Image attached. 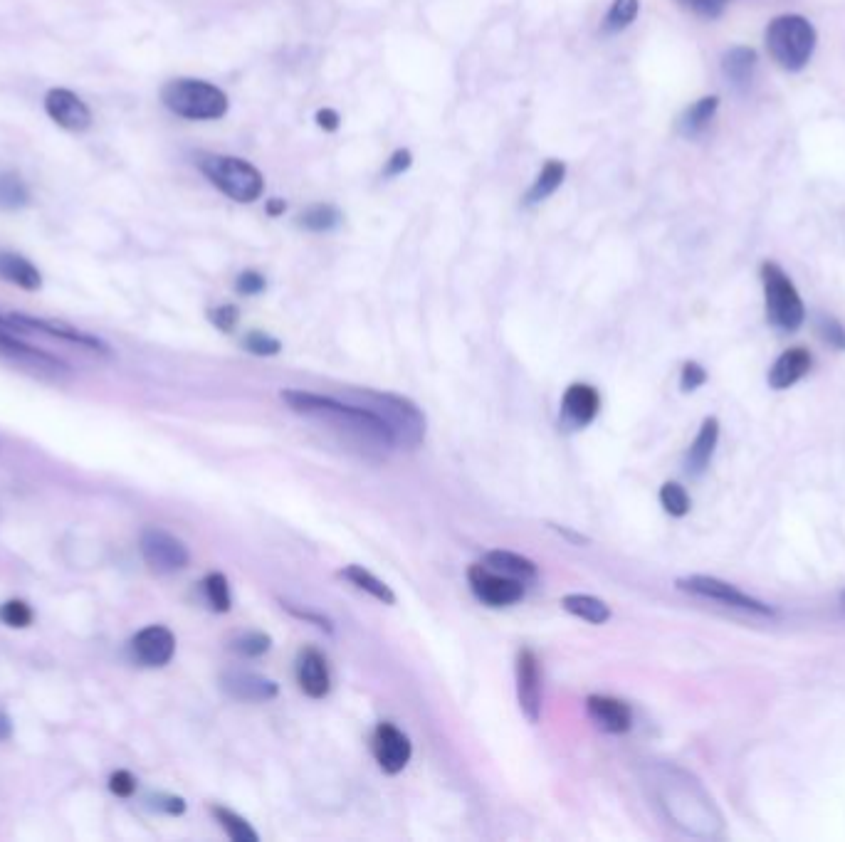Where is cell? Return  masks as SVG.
I'll use <instances>...</instances> for the list:
<instances>
[{
	"mask_svg": "<svg viewBox=\"0 0 845 842\" xmlns=\"http://www.w3.org/2000/svg\"><path fill=\"white\" fill-rule=\"evenodd\" d=\"M109 791L114 793V796H119V798H129V796H134V791H136V778L131 776L129 771H114L112 773V778H109Z\"/></svg>",
	"mask_w": 845,
	"mask_h": 842,
	"instance_id": "42",
	"label": "cell"
},
{
	"mask_svg": "<svg viewBox=\"0 0 845 842\" xmlns=\"http://www.w3.org/2000/svg\"><path fill=\"white\" fill-rule=\"evenodd\" d=\"M705 381H707V371L700 366V363L687 361L685 366H682V376H680L682 391H687V393L697 391V388H700Z\"/></svg>",
	"mask_w": 845,
	"mask_h": 842,
	"instance_id": "41",
	"label": "cell"
},
{
	"mask_svg": "<svg viewBox=\"0 0 845 842\" xmlns=\"http://www.w3.org/2000/svg\"><path fill=\"white\" fill-rule=\"evenodd\" d=\"M719 438V423L717 418H705L700 433H697L695 442L690 445V452H687V467H690L692 475H702L710 465L712 455H715Z\"/></svg>",
	"mask_w": 845,
	"mask_h": 842,
	"instance_id": "22",
	"label": "cell"
},
{
	"mask_svg": "<svg viewBox=\"0 0 845 842\" xmlns=\"http://www.w3.org/2000/svg\"><path fill=\"white\" fill-rule=\"evenodd\" d=\"M339 114L334 109H319L317 112V124L322 126L324 131H337L339 129Z\"/></svg>",
	"mask_w": 845,
	"mask_h": 842,
	"instance_id": "47",
	"label": "cell"
},
{
	"mask_svg": "<svg viewBox=\"0 0 845 842\" xmlns=\"http://www.w3.org/2000/svg\"><path fill=\"white\" fill-rule=\"evenodd\" d=\"M816 28L803 15H779L766 28V50L786 72H799L816 50Z\"/></svg>",
	"mask_w": 845,
	"mask_h": 842,
	"instance_id": "3",
	"label": "cell"
},
{
	"mask_svg": "<svg viewBox=\"0 0 845 842\" xmlns=\"http://www.w3.org/2000/svg\"><path fill=\"white\" fill-rule=\"evenodd\" d=\"M660 504L670 517H685L690 512V497H687L685 487H680L677 482H665L660 487Z\"/></svg>",
	"mask_w": 845,
	"mask_h": 842,
	"instance_id": "34",
	"label": "cell"
},
{
	"mask_svg": "<svg viewBox=\"0 0 845 842\" xmlns=\"http://www.w3.org/2000/svg\"><path fill=\"white\" fill-rule=\"evenodd\" d=\"M719 3H727V0H719Z\"/></svg>",
	"mask_w": 845,
	"mask_h": 842,
	"instance_id": "50",
	"label": "cell"
},
{
	"mask_svg": "<svg viewBox=\"0 0 845 842\" xmlns=\"http://www.w3.org/2000/svg\"><path fill=\"white\" fill-rule=\"evenodd\" d=\"M30 203V191L18 173H0V210H20Z\"/></svg>",
	"mask_w": 845,
	"mask_h": 842,
	"instance_id": "31",
	"label": "cell"
},
{
	"mask_svg": "<svg viewBox=\"0 0 845 842\" xmlns=\"http://www.w3.org/2000/svg\"><path fill=\"white\" fill-rule=\"evenodd\" d=\"M213 815H215V820H218L220 828L228 833L230 840H235V842H257V840H260V835L255 833L253 825H250L248 820L243 818V815L235 813V810L223 808V805H213Z\"/></svg>",
	"mask_w": 845,
	"mask_h": 842,
	"instance_id": "29",
	"label": "cell"
},
{
	"mask_svg": "<svg viewBox=\"0 0 845 842\" xmlns=\"http://www.w3.org/2000/svg\"><path fill=\"white\" fill-rule=\"evenodd\" d=\"M235 289H238L240 294H245V297H253V294H260L262 289H265V277H262L260 272L248 270L238 277Z\"/></svg>",
	"mask_w": 845,
	"mask_h": 842,
	"instance_id": "43",
	"label": "cell"
},
{
	"mask_svg": "<svg viewBox=\"0 0 845 842\" xmlns=\"http://www.w3.org/2000/svg\"><path fill=\"white\" fill-rule=\"evenodd\" d=\"M139 549L151 571L156 573L183 571L191 561L186 544L164 529H146L139 539Z\"/></svg>",
	"mask_w": 845,
	"mask_h": 842,
	"instance_id": "7",
	"label": "cell"
},
{
	"mask_svg": "<svg viewBox=\"0 0 845 842\" xmlns=\"http://www.w3.org/2000/svg\"><path fill=\"white\" fill-rule=\"evenodd\" d=\"M10 734H13V722H10L8 714H5L3 709H0V741L10 739Z\"/></svg>",
	"mask_w": 845,
	"mask_h": 842,
	"instance_id": "48",
	"label": "cell"
},
{
	"mask_svg": "<svg viewBox=\"0 0 845 842\" xmlns=\"http://www.w3.org/2000/svg\"><path fill=\"white\" fill-rule=\"evenodd\" d=\"M517 699L524 717L537 724L542 717V670L537 655L529 647L519 650L517 655Z\"/></svg>",
	"mask_w": 845,
	"mask_h": 842,
	"instance_id": "11",
	"label": "cell"
},
{
	"mask_svg": "<svg viewBox=\"0 0 845 842\" xmlns=\"http://www.w3.org/2000/svg\"><path fill=\"white\" fill-rule=\"evenodd\" d=\"M161 102L169 112L191 121H215L228 114V94L206 80L178 77L161 87Z\"/></svg>",
	"mask_w": 845,
	"mask_h": 842,
	"instance_id": "2",
	"label": "cell"
},
{
	"mask_svg": "<svg viewBox=\"0 0 845 842\" xmlns=\"http://www.w3.org/2000/svg\"><path fill=\"white\" fill-rule=\"evenodd\" d=\"M203 593H206L211 608L218 610V613H228L230 605H233L228 578L223 573H208L206 581H203Z\"/></svg>",
	"mask_w": 845,
	"mask_h": 842,
	"instance_id": "33",
	"label": "cell"
},
{
	"mask_svg": "<svg viewBox=\"0 0 845 842\" xmlns=\"http://www.w3.org/2000/svg\"><path fill=\"white\" fill-rule=\"evenodd\" d=\"M638 10L640 0H613L606 20H603V30H606V33H621V30H626L628 25L635 23Z\"/></svg>",
	"mask_w": 845,
	"mask_h": 842,
	"instance_id": "32",
	"label": "cell"
},
{
	"mask_svg": "<svg viewBox=\"0 0 845 842\" xmlns=\"http://www.w3.org/2000/svg\"><path fill=\"white\" fill-rule=\"evenodd\" d=\"M467 581H470L472 593L490 608H507L524 598V586L519 578L497 576L485 566H470Z\"/></svg>",
	"mask_w": 845,
	"mask_h": 842,
	"instance_id": "9",
	"label": "cell"
},
{
	"mask_svg": "<svg viewBox=\"0 0 845 842\" xmlns=\"http://www.w3.org/2000/svg\"><path fill=\"white\" fill-rule=\"evenodd\" d=\"M717 107H719L717 97L697 99L692 107L685 109V114H682L680 121H677V129H680V134L687 136V139L702 134V131L707 129V124L712 121V117L717 114Z\"/></svg>",
	"mask_w": 845,
	"mask_h": 842,
	"instance_id": "26",
	"label": "cell"
},
{
	"mask_svg": "<svg viewBox=\"0 0 845 842\" xmlns=\"http://www.w3.org/2000/svg\"><path fill=\"white\" fill-rule=\"evenodd\" d=\"M208 317H211L215 329L228 331L230 334V331L238 326L240 312H238V307H233V304H220V307H213L211 312H208Z\"/></svg>",
	"mask_w": 845,
	"mask_h": 842,
	"instance_id": "39",
	"label": "cell"
},
{
	"mask_svg": "<svg viewBox=\"0 0 845 842\" xmlns=\"http://www.w3.org/2000/svg\"><path fill=\"white\" fill-rule=\"evenodd\" d=\"M297 684L307 697L322 699L329 694V687H332V677H329L327 660L319 650L314 647H304L297 655Z\"/></svg>",
	"mask_w": 845,
	"mask_h": 842,
	"instance_id": "16",
	"label": "cell"
},
{
	"mask_svg": "<svg viewBox=\"0 0 845 842\" xmlns=\"http://www.w3.org/2000/svg\"><path fill=\"white\" fill-rule=\"evenodd\" d=\"M677 588H680V591L692 593V596L710 598V601H719V603L729 605V608L749 610V613H757V615H771V613H774V610H771L766 603H761V601H757V598L747 596V593H742V591H739V588H734L732 583L719 581V578H712V576H687V578H680V581H677Z\"/></svg>",
	"mask_w": 845,
	"mask_h": 842,
	"instance_id": "8",
	"label": "cell"
},
{
	"mask_svg": "<svg viewBox=\"0 0 845 842\" xmlns=\"http://www.w3.org/2000/svg\"><path fill=\"white\" fill-rule=\"evenodd\" d=\"M146 801H149V808L159 810V813H166V815L186 813V801H183L181 796H171V793H154V796H149Z\"/></svg>",
	"mask_w": 845,
	"mask_h": 842,
	"instance_id": "38",
	"label": "cell"
},
{
	"mask_svg": "<svg viewBox=\"0 0 845 842\" xmlns=\"http://www.w3.org/2000/svg\"><path fill=\"white\" fill-rule=\"evenodd\" d=\"M371 749H374L376 763L381 766V771L388 773V776L401 773L413 756L411 739L391 722H381L376 726L374 739H371Z\"/></svg>",
	"mask_w": 845,
	"mask_h": 842,
	"instance_id": "10",
	"label": "cell"
},
{
	"mask_svg": "<svg viewBox=\"0 0 845 842\" xmlns=\"http://www.w3.org/2000/svg\"><path fill=\"white\" fill-rule=\"evenodd\" d=\"M245 351L255 356H277L282 351V344L275 339V336L265 334V331H250L243 339Z\"/></svg>",
	"mask_w": 845,
	"mask_h": 842,
	"instance_id": "37",
	"label": "cell"
},
{
	"mask_svg": "<svg viewBox=\"0 0 845 842\" xmlns=\"http://www.w3.org/2000/svg\"><path fill=\"white\" fill-rule=\"evenodd\" d=\"M564 178H566V163L549 159L547 163H544V168H542V173L537 176V181H534L532 188H529L527 203L547 201L551 193H554L556 188L564 183Z\"/></svg>",
	"mask_w": 845,
	"mask_h": 842,
	"instance_id": "28",
	"label": "cell"
},
{
	"mask_svg": "<svg viewBox=\"0 0 845 842\" xmlns=\"http://www.w3.org/2000/svg\"><path fill=\"white\" fill-rule=\"evenodd\" d=\"M282 401L290 405L292 413L324 425L341 438L359 442L366 450L388 452L396 447L391 428L364 405H346L337 398L307 391H282Z\"/></svg>",
	"mask_w": 845,
	"mask_h": 842,
	"instance_id": "1",
	"label": "cell"
},
{
	"mask_svg": "<svg viewBox=\"0 0 845 842\" xmlns=\"http://www.w3.org/2000/svg\"><path fill=\"white\" fill-rule=\"evenodd\" d=\"M230 647H233L240 657H260L272 647V638L265 633H245L240 635V638H235Z\"/></svg>",
	"mask_w": 845,
	"mask_h": 842,
	"instance_id": "35",
	"label": "cell"
},
{
	"mask_svg": "<svg viewBox=\"0 0 845 842\" xmlns=\"http://www.w3.org/2000/svg\"><path fill=\"white\" fill-rule=\"evenodd\" d=\"M561 408H564L566 420L576 428H586L596 420L598 410H601V396L598 391L589 383H574V386L566 388L564 401H561Z\"/></svg>",
	"mask_w": 845,
	"mask_h": 842,
	"instance_id": "19",
	"label": "cell"
},
{
	"mask_svg": "<svg viewBox=\"0 0 845 842\" xmlns=\"http://www.w3.org/2000/svg\"><path fill=\"white\" fill-rule=\"evenodd\" d=\"M341 578H346L349 583H354L359 591H366L369 596H374L376 601L386 603V605H396V593L391 591V588L386 586V583L379 581V578L374 576L371 571H366L364 566H356V563H351V566H346L344 571L339 573Z\"/></svg>",
	"mask_w": 845,
	"mask_h": 842,
	"instance_id": "27",
	"label": "cell"
},
{
	"mask_svg": "<svg viewBox=\"0 0 845 842\" xmlns=\"http://www.w3.org/2000/svg\"><path fill=\"white\" fill-rule=\"evenodd\" d=\"M561 608L591 625H603L611 618V608L601 598L586 596V593H569V596L561 598Z\"/></svg>",
	"mask_w": 845,
	"mask_h": 842,
	"instance_id": "23",
	"label": "cell"
},
{
	"mask_svg": "<svg viewBox=\"0 0 845 842\" xmlns=\"http://www.w3.org/2000/svg\"><path fill=\"white\" fill-rule=\"evenodd\" d=\"M285 201H282V198H270V201H267V215H272V218H277V215H282L285 213Z\"/></svg>",
	"mask_w": 845,
	"mask_h": 842,
	"instance_id": "49",
	"label": "cell"
},
{
	"mask_svg": "<svg viewBox=\"0 0 845 842\" xmlns=\"http://www.w3.org/2000/svg\"><path fill=\"white\" fill-rule=\"evenodd\" d=\"M285 608L290 610L292 615H297V618H302V620H309V623H314L317 625V628H322V630H329V633H332V623H329V618H324V615H317V613H309V610H299V608H295V605H290V603H285Z\"/></svg>",
	"mask_w": 845,
	"mask_h": 842,
	"instance_id": "46",
	"label": "cell"
},
{
	"mask_svg": "<svg viewBox=\"0 0 845 842\" xmlns=\"http://www.w3.org/2000/svg\"><path fill=\"white\" fill-rule=\"evenodd\" d=\"M354 396H359L361 405L379 415L383 423L391 428L396 445H406L413 450V447H418L425 440L428 420H425L423 410L411 398L386 391H354Z\"/></svg>",
	"mask_w": 845,
	"mask_h": 842,
	"instance_id": "4",
	"label": "cell"
},
{
	"mask_svg": "<svg viewBox=\"0 0 845 842\" xmlns=\"http://www.w3.org/2000/svg\"><path fill=\"white\" fill-rule=\"evenodd\" d=\"M45 112L57 126L67 131H87L92 126V109L87 107L80 94L70 89L55 87L45 94Z\"/></svg>",
	"mask_w": 845,
	"mask_h": 842,
	"instance_id": "12",
	"label": "cell"
},
{
	"mask_svg": "<svg viewBox=\"0 0 845 842\" xmlns=\"http://www.w3.org/2000/svg\"><path fill=\"white\" fill-rule=\"evenodd\" d=\"M131 652L146 667L169 665L176 655V638L166 625H149L131 640Z\"/></svg>",
	"mask_w": 845,
	"mask_h": 842,
	"instance_id": "15",
	"label": "cell"
},
{
	"mask_svg": "<svg viewBox=\"0 0 845 842\" xmlns=\"http://www.w3.org/2000/svg\"><path fill=\"white\" fill-rule=\"evenodd\" d=\"M411 163H413L411 151H408V149L393 151L391 159L386 161V168H383V176H388V178L401 176L403 171H408V168H411Z\"/></svg>",
	"mask_w": 845,
	"mask_h": 842,
	"instance_id": "44",
	"label": "cell"
},
{
	"mask_svg": "<svg viewBox=\"0 0 845 842\" xmlns=\"http://www.w3.org/2000/svg\"><path fill=\"white\" fill-rule=\"evenodd\" d=\"M818 334L823 336V341H828L831 346H836V349H845V329L841 321L831 319V317H823L818 321Z\"/></svg>",
	"mask_w": 845,
	"mask_h": 842,
	"instance_id": "40",
	"label": "cell"
},
{
	"mask_svg": "<svg viewBox=\"0 0 845 842\" xmlns=\"http://www.w3.org/2000/svg\"><path fill=\"white\" fill-rule=\"evenodd\" d=\"M485 566L495 568V571H502L505 576L519 578V581H529V578H537V563L524 559V556L514 554V551H487L485 554Z\"/></svg>",
	"mask_w": 845,
	"mask_h": 842,
	"instance_id": "25",
	"label": "cell"
},
{
	"mask_svg": "<svg viewBox=\"0 0 845 842\" xmlns=\"http://www.w3.org/2000/svg\"><path fill=\"white\" fill-rule=\"evenodd\" d=\"M8 324L18 331H40V334L52 336V339L70 341V344L82 346V349L109 354V346L104 344L102 339H97V336H92V334H85V331L75 329V326L65 324V321L38 319V317H28V314H10Z\"/></svg>",
	"mask_w": 845,
	"mask_h": 842,
	"instance_id": "13",
	"label": "cell"
},
{
	"mask_svg": "<svg viewBox=\"0 0 845 842\" xmlns=\"http://www.w3.org/2000/svg\"><path fill=\"white\" fill-rule=\"evenodd\" d=\"M722 70L729 82L742 87V84H747L749 80H752L754 70H757V50L744 47V45L732 47V50L722 57Z\"/></svg>",
	"mask_w": 845,
	"mask_h": 842,
	"instance_id": "24",
	"label": "cell"
},
{
	"mask_svg": "<svg viewBox=\"0 0 845 842\" xmlns=\"http://www.w3.org/2000/svg\"><path fill=\"white\" fill-rule=\"evenodd\" d=\"M811 368V354L806 349H789L774 361L769 371V386L776 391H786L794 383H799Z\"/></svg>",
	"mask_w": 845,
	"mask_h": 842,
	"instance_id": "20",
	"label": "cell"
},
{
	"mask_svg": "<svg viewBox=\"0 0 845 842\" xmlns=\"http://www.w3.org/2000/svg\"><path fill=\"white\" fill-rule=\"evenodd\" d=\"M33 608L25 601H8L0 605V620L8 628H28L33 623Z\"/></svg>",
	"mask_w": 845,
	"mask_h": 842,
	"instance_id": "36",
	"label": "cell"
},
{
	"mask_svg": "<svg viewBox=\"0 0 845 842\" xmlns=\"http://www.w3.org/2000/svg\"><path fill=\"white\" fill-rule=\"evenodd\" d=\"M680 3L700 13L702 18H717L724 8V3H719V0H680Z\"/></svg>",
	"mask_w": 845,
	"mask_h": 842,
	"instance_id": "45",
	"label": "cell"
},
{
	"mask_svg": "<svg viewBox=\"0 0 845 842\" xmlns=\"http://www.w3.org/2000/svg\"><path fill=\"white\" fill-rule=\"evenodd\" d=\"M586 709L589 717L601 726L608 734H626L633 724L631 707L616 697H606V694H591L586 699Z\"/></svg>",
	"mask_w": 845,
	"mask_h": 842,
	"instance_id": "18",
	"label": "cell"
},
{
	"mask_svg": "<svg viewBox=\"0 0 845 842\" xmlns=\"http://www.w3.org/2000/svg\"><path fill=\"white\" fill-rule=\"evenodd\" d=\"M220 687H223L225 694H230L238 702H270V699L277 697V684L267 677L255 675V672H243L233 670L225 672L220 677Z\"/></svg>",
	"mask_w": 845,
	"mask_h": 842,
	"instance_id": "17",
	"label": "cell"
},
{
	"mask_svg": "<svg viewBox=\"0 0 845 842\" xmlns=\"http://www.w3.org/2000/svg\"><path fill=\"white\" fill-rule=\"evenodd\" d=\"M297 220L304 230H312V233H327V230L337 228L341 213L334 208L332 203H317V205H309V208L304 210Z\"/></svg>",
	"mask_w": 845,
	"mask_h": 842,
	"instance_id": "30",
	"label": "cell"
},
{
	"mask_svg": "<svg viewBox=\"0 0 845 842\" xmlns=\"http://www.w3.org/2000/svg\"><path fill=\"white\" fill-rule=\"evenodd\" d=\"M198 168L220 193L233 198L235 203H255L265 191L262 173L253 163L238 159V156L201 154L198 156Z\"/></svg>",
	"mask_w": 845,
	"mask_h": 842,
	"instance_id": "5",
	"label": "cell"
},
{
	"mask_svg": "<svg viewBox=\"0 0 845 842\" xmlns=\"http://www.w3.org/2000/svg\"><path fill=\"white\" fill-rule=\"evenodd\" d=\"M761 284H764L766 317L781 331H796L806 319V309L796 292L794 282L776 262L761 265Z\"/></svg>",
	"mask_w": 845,
	"mask_h": 842,
	"instance_id": "6",
	"label": "cell"
},
{
	"mask_svg": "<svg viewBox=\"0 0 845 842\" xmlns=\"http://www.w3.org/2000/svg\"><path fill=\"white\" fill-rule=\"evenodd\" d=\"M0 280L15 284L25 292H38L43 287V275H40L38 267L28 257L8 250H0Z\"/></svg>",
	"mask_w": 845,
	"mask_h": 842,
	"instance_id": "21",
	"label": "cell"
},
{
	"mask_svg": "<svg viewBox=\"0 0 845 842\" xmlns=\"http://www.w3.org/2000/svg\"><path fill=\"white\" fill-rule=\"evenodd\" d=\"M0 356H5L8 361L18 363L20 368H28L33 373H50V376H60V373H67V363H62L57 356L47 354V351L35 349V346L25 344V341L15 339L8 329L0 326Z\"/></svg>",
	"mask_w": 845,
	"mask_h": 842,
	"instance_id": "14",
	"label": "cell"
}]
</instances>
